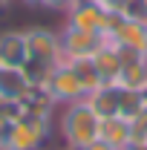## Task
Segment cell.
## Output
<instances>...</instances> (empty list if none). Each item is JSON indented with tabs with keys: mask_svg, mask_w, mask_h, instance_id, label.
<instances>
[{
	"mask_svg": "<svg viewBox=\"0 0 147 150\" xmlns=\"http://www.w3.org/2000/svg\"><path fill=\"white\" fill-rule=\"evenodd\" d=\"M58 110L61 112H58V118H55V127H58V136H61L64 147L84 150L87 144H92L98 139L101 115L87 104V98L72 101V104H61Z\"/></svg>",
	"mask_w": 147,
	"mask_h": 150,
	"instance_id": "cell-1",
	"label": "cell"
},
{
	"mask_svg": "<svg viewBox=\"0 0 147 150\" xmlns=\"http://www.w3.org/2000/svg\"><path fill=\"white\" fill-rule=\"evenodd\" d=\"M55 115H20L6 139V150H43Z\"/></svg>",
	"mask_w": 147,
	"mask_h": 150,
	"instance_id": "cell-2",
	"label": "cell"
},
{
	"mask_svg": "<svg viewBox=\"0 0 147 150\" xmlns=\"http://www.w3.org/2000/svg\"><path fill=\"white\" fill-rule=\"evenodd\" d=\"M43 90L52 95V101H55L58 107H61V104H72V101L87 98V87H84L81 75L75 72V67L69 64V61H61L58 67L49 69L46 81H43Z\"/></svg>",
	"mask_w": 147,
	"mask_h": 150,
	"instance_id": "cell-3",
	"label": "cell"
},
{
	"mask_svg": "<svg viewBox=\"0 0 147 150\" xmlns=\"http://www.w3.org/2000/svg\"><path fill=\"white\" fill-rule=\"evenodd\" d=\"M26 49L29 58L40 67H58L64 61V46H61V29H49V26H29L26 29Z\"/></svg>",
	"mask_w": 147,
	"mask_h": 150,
	"instance_id": "cell-4",
	"label": "cell"
},
{
	"mask_svg": "<svg viewBox=\"0 0 147 150\" xmlns=\"http://www.w3.org/2000/svg\"><path fill=\"white\" fill-rule=\"evenodd\" d=\"M104 43V35L98 32H84L75 26H61V46H64V61H84L92 58Z\"/></svg>",
	"mask_w": 147,
	"mask_h": 150,
	"instance_id": "cell-5",
	"label": "cell"
},
{
	"mask_svg": "<svg viewBox=\"0 0 147 150\" xmlns=\"http://www.w3.org/2000/svg\"><path fill=\"white\" fill-rule=\"evenodd\" d=\"M92 67L101 78V84H118V75H121V55H118V43L110 35H104L101 49L92 55Z\"/></svg>",
	"mask_w": 147,
	"mask_h": 150,
	"instance_id": "cell-6",
	"label": "cell"
},
{
	"mask_svg": "<svg viewBox=\"0 0 147 150\" xmlns=\"http://www.w3.org/2000/svg\"><path fill=\"white\" fill-rule=\"evenodd\" d=\"M29 58L26 29H3L0 32V67H23Z\"/></svg>",
	"mask_w": 147,
	"mask_h": 150,
	"instance_id": "cell-7",
	"label": "cell"
},
{
	"mask_svg": "<svg viewBox=\"0 0 147 150\" xmlns=\"http://www.w3.org/2000/svg\"><path fill=\"white\" fill-rule=\"evenodd\" d=\"M110 38L121 46V49H133V52L147 55V26H144V23H139V20L121 18V23L110 32Z\"/></svg>",
	"mask_w": 147,
	"mask_h": 150,
	"instance_id": "cell-8",
	"label": "cell"
},
{
	"mask_svg": "<svg viewBox=\"0 0 147 150\" xmlns=\"http://www.w3.org/2000/svg\"><path fill=\"white\" fill-rule=\"evenodd\" d=\"M29 87L32 81L26 78L23 67H0V101H20Z\"/></svg>",
	"mask_w": 147,
	"mask_h": 150,
	"instance_id": "cell-9",
	"label": "cell"
},
{
	"mask_svg": "<svg viewBox=\"0 0 147 150\" xmlns=\"http://www.w3.org/2000/svg\"><path fill=\"white\" fill-rule=\"evenodd\" d=\"M98 139H104L115 150H124L130 144V118H124V115H107V118H101Z\"/></svg>",
	"mask_w": 147,
	"mask_h": 150,
	"instance_id": "cell-10",
	"label": "cell"
},
{
	"mask_svg": "<svg viewBox=\"0 0 147 150\" xmlns=\"http://www.w3.org/2000/svg\"><path fill=\"white\" fill-rule=\"evenodd\" d=\"M118 101H121V87H118V84H101L98 90H92V93L87 95V104H90L101 118L118 115Z\"/></svg>",
	"mask_w": 147,
	"mask_h": 150,
	"instance_id": "cell-11",
	"label": "cell"
},
{
	"mask_svg": "<svg viewBox=\"0 0 147 150\" xmlns=\"http://www.w3.org/2000/svg\"><path fill=\"white\" fill-rule=\"evenodd\" d=\"M118 87H124V90H144L147 93V55H141V58H136V61L121 67Z\"/></svg>",
	"mask_w": 147,
	"mask_h": 150,
	"instance_id": "cell-12",
	"label": "cell"
},
{
	"mask_svg": "<svg viewBox=\"0 0 147 150\" xmlns=\"http://www.w3.org/2000/svg\"><path fill=\"white\" fill-rule=\"evenodd\" d=\"M144 104H147V93H144V90H124V87H121L118 115H124V118H136L139 112L144 110Z\"/></svg>",
	"mask_w": 147,
	"mask_h": 150,
	"instance_id": "cell-13",
	"label": "cell"
},
{
	"mask_svg": "<svg viewBox=\"0 0 147 150\" xmlns=\"http://www.w3.org/2000/svg\"><path fill=\"white\" fill-rule=\"evenodd\" d=\"M23 115L18 101H0V142L6 144V139H9V133L12 127L18 124V118Z\"/></svg>",
	"mask_w": 147,
	"mask_h": 150,
	"instance_id": "cell-14",
	"label": "cell"
},
{
	"mask_svg": "<svg viewBox=\"0 0 147 150\" xmlns=\"http://www.w3.org/2000/svg\"><path fill=\"white\" fill-rule=\"evenodd\" d=\"M75 67V72L81 75V81H84V87H87V95L92 93V90H98L101 87V78H98V72H95V67H92V58H84V61H69Z\"/></svg>",
	"mask_w": 147,
	"mask_h": 150,
	"instance_id": "cell-15",
	"label": "cell"
},
{
	"mask_svg": "<svg viewBox=\"0 0 147 150\" xmlns=\"http://www.w3.org/2000/svg\"><path fill=\"white\" fill-rule=\"evenodd\" d=\"M130 142H147V104L136 118H130Z\"/></svg>",
	"mask_w": 147,
	"mask_h": 150,
	"instance_id": "cell-16",
	"label": "cell"
},
{
	"mask_svg": "<svg viewBox=\"0 0 147 150\" xmlns=\"http://www.w3.org/2000/svg\"><path fill=\"white\" fill-rule=\"evenodd\" d=\"M75 3H78V0H40L37 6L46 9V12H55V15H66Z\"/></svg>",
	"mask_w": 147,
	"mask_h": 150,
	"instance_id": "cell-17",
	"label": "cell"
},
{
	"mask_svg": "<svg viewBox=\"0 0 147 150\" xmlns=\"http://www.w3.org/2000/svg\"><path fill=\"white\" fill-rule=\"evenodd\" d=\"M84 150H115V147H112V144H107L104 139H95V142H92V144H87Z\"/></svg>",
	"mask_w": 147,
	"mask_h": 150,
	"instance_id": "cell-18",
	"label": "cell"
},
{
	"mask_svg": "<svg viewBox=\"0 0 147 150\" xmlns=\"http://www.w3.org/2000/svg\"><path fill=\"white\" fill-rule=\"evenodd\" d=\"M95 3H101L104 9H121L124 6V0H95Z\"/></svg>",
	"mask_w": 147,
	"mask_h": 150,
	"instance_id": "cell-19",
	"label": "cell"
},
{
	"mask_svg": "<svg viewBox=\"0 0 147 150\" xmlns=\"http://www.w3.org/2000/svg\"><path fill=\"white\" fill-rule=\"evenodd\" d=\"M124 150H147V142H130Z\"/></svg>",
	"mask_w": 147,
	"mask_h": 150,
	"instance_id": "cell-20",
	"label": "cell"
},
{
	"mask_svg": "<svg viewBox=\"0 0 147 150\" xmlns=\"http://www.w3.org/2000/svg\"><path fill=\"white\" fill-rule=\"evenodd\" d=\"M9 3H12V0H0V12H6V9H9Z\"/></svg>",
	"mask_w": 147,
	"mask_h": 150,
	"instance_id": "cell-21",
	"label": "cell"
},
{
	"mask_svg": "<svg viewBox=\"0 0 147 150\" xmlns=\"http://www.w3.org/2000/svg\"><path fill=\"white\" fill-rule=\"evenodd\" d=\"M20 3H26V6H37L40 0H20Z\"/></svg>",
	"mask_w": 147,
	"mask_h": 150,
	"instance_id": "cell-22",
	"label": "cell"
},
{
	"mask_svg": "<svg viewBox=\"0 0 147 150\" xmlns=\"http://www.w3.org/2000/svg\"><path fill=\"white\" fill-rule=\"evenodd\" d=\"M0 150H6V144H3V142H0Z\"/></svg>",
	"mask_w": 147,
	"mask_h": 150,
	"instance_id": "cell-23",
	"label": "cell"
},
{
	"mask_svg": "<svg viewBox=\"0 0 147 150\" xmlns=\"http://www.w3.org/2000/svg\"><path fill=\"white\" fill-rule=\"evenodd\" d=\"M61 150H69V147H61Z\"/></svg>",
	"mask_w": 147,
	"mask_h": 150,
	"instance_id": "cell-24",
	"label": "cell"
}]
</instances>
